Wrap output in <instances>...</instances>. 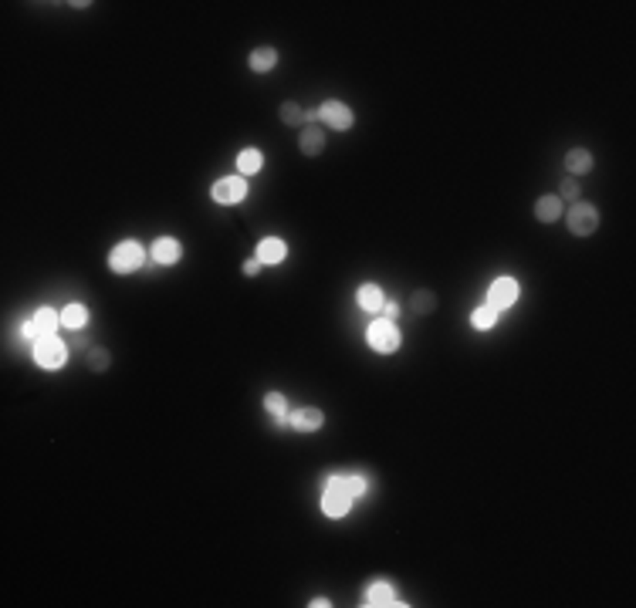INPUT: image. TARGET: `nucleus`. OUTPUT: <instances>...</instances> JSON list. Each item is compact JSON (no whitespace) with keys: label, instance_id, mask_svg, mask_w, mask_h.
<instances>
[{"label":"nucleus","instance_id":"f257e3e1","mask_svg":"<svg viewBox=\"0 0 636 608\" xmlns=\"http://www.w3.org/2000/svg\"><path fill=\"white\" fill-rule=\"evenodd\" d=\"M366 341H369V348L373 352H382V355H389V352H396L400 348V328L389 321V318H380V321H373L369 325V331H366Z\"/></svg>","mask_w":636,"mask_h":608},{"label":"nucleus","instance_id":"f03ea898","mask_svg":"<svg viewBox=\"0 0 636 608\" xmlns=\"http://www.w3.org/2000/svg\"><path fill=\"white\" fill-rule=\"evenodd\" d=\"M142 247L136 244V240H122L115 251L108 253V267L112 271H119V274H132V271H139L142 267Z\"/></svg>","mask_w":636,"mask_h":608},{"label":"nucleus","instance_id":"7ed1b4c3","mask_svg":"<svg viewBox=\"0 0 636 608\" xmlns=\"http://www.w3.org/2000/svg\"><path fill=\"white\" fill-rule=\"evenodd\" d=\"M65 355H68V348L61 345L58 335H44V338L34 341V362L41 369H61L65 365Z\"/></svg>","mask_w":636,"mask_h":608},{"label":"nucleus","instance_id":"20e7f679","mask_svg":"<svg viewBox=\"0 0 636 608\" xmlns=\"http://www.w3.org/2000/svg\"><path fill=\"white\" fill-rule=\"evenodd\" d=\"M565 223H569V230L576 237H589V233H596V227H599V210L589 206V203H572V210L565 213Z\"/></svg>","mask_w":636,"mask_h":608},{"label":"nucleus","instance_id":"39448f33","mask_svg":"<svg viewBox=\"0 0 636 608\" xmlns=\"http://www.w3.org/2000/svg\"><path fill=\"white\" fill-rule=\"evenodd\" d=\"M318 119L325 122L329 128H339V132H345V128H352L356 122V115H352V108L345 105V101H325L322 108H318Z\"/></svg>","mask_w":636,"mask_h":608},{"label":"nucleus","instance_id":"423d86ee","mask_svg":"<svg viewBox=\"0 0 636 608\" xmlns=\"http://www.w3.org/2000/svg\"><path fill=\"white\" fill-rule=\"evenodd\" d=\"M247 196V183H244V176H224L213 183V200L224 203V206H230V203H240Z\"/></svg>","mask_w":636,"mask_h":608},{"label":"nucleus","instance_id":"0eeeda50","mask_svg":"<svg viewBox=\"0 0 636 608\" xmlns=\"http://www.w3.org/2000/svg\"><path fill=\"white\" fill-rule=\"evenodd\" d=\"M514 301H518V280L514 278H498L491 284V294H487V304H491V307L505 311V307H511Z\"/></svg>","mask_w":636,"mask_h":608},{"label":"nucleus","instance_id":"6e6552de","mask_svg":"<svg viewBox=\"0 0 636 608\" xmlns=\"http://www.w3.org/2000/svg\"><path fill=\"white\" fill-rule=\"evenodd\" d=\"M325 487L332 490H345L349 497H362L366 490H369V480H366V473H349V477H342V473H332Z\"/></svg>","mask_w":636,"mask_h":608},{"label":"nucleus","instance_id":"1a4fd4ad","mask_svg":"<svg viewBox=\"0 0 636 608\" xmlns=\"http://www.w3.org/2000/svg\"><path fill=\"white\" fill-rule=\"evenodd\" d=\"M362 605L369 608H393V605H403V602H396V591H393V584L386 582H376L366 588V602Z\"/></svg>","mask_w":636,"mask_h":608},{"label":"nucleus","instance_id":"9d476101","mask_svg":"<svg viewBox=\"0 0 636 608\" xmlns=\"http://www.w3.org/2000/svg\"><path fill=\"white\" fill-rule=\"evenodd\" d=\"M349 507H352V497H349L345 490H332V487H325V497H322V514H325V517H345Z\"/></svg>","mask_w":636,"mask_h":608},{"label":"nucleus","instance_id":"9b49d317","mask_svg":"<svg viewBox=\"0 0 636 608\" xmlns=\"http://www.w3.org/2000/svg\"><path fill=\"white\" fill-rule=\"evenodd\" d=\"M322 423H325V416L318 412V409H298V412H291L288 416V426L298 432H315L322 430Z\"/></svg>","mask_w":636,"mask_h":608},{"label":"nucleus","instance_id":"f8f14e48","mask_svg":"<svg viewBox=\"0 0 636 608\" xmlns=\"http://www.w3.org/2000/svg\"><path fill=\"white\" fill-rule=\"evenodd\" d=\"M284 253H288V247H284V240H278V237H268V240L257 244V260H261V267H264V264H281Z\"/></svg>","mask_w":636,"mask_h":608},{"label":"nucleus","instance_id":"ddd939ff","mask_svg":"<svg viewBox=\"0 0 636 608\" xmlns=\"http://www.w3.org/2000/svg\"><path fill=\"white\" fill-rule=\"evenodd\" d=\"M179 240H173V237H159L153 244V260L156 264H177L179 260Z\"/></svg>","mask_w":636,"mask_h":608},{"label":"nucleus","instance_id":"4468645a","mask_svg":"<svg viewBox=\"0 0 636 608\" xmlns=\"http://www.w3.org/2000/svg\"><path fill=\"white\" fill-rule=\"evenodd\" d=\"M298 142H302V152H305V155H318V152L325 149V132L318 126H305Z\"/></svg>","mask_w":636,"mask_h":608},{"label":"nucleus","instance_id":"2eb2a0df","mask_svg":"<svg viewBox=\"0 0 636 608\" xmlns=\"http://www.w3.org/2000/svg\"><path fill=\"white\" fill-rule=\"evenodd\" d=\"M535 217H538L541 223H555L562 217V200L559 196H541V200L535 203Z\"/></svg>","mask_w":636,"mask_h":608},{"label":"nucleus","instance_id":"dca6fc26","mask_svg":"<svg viewBox=\"0 0 636 608\" xmlns=\"http://www.w3.org/2000/svg\"><path fill=\"white\" fill-rule=\"evenodd\" d=\"M356 298H359V307H366V311H382V304H386V298H382V291L376 284H362Z\"/></svg>","mask_w":636,"mask_h":608},{"label":"nucleus","instance_id":"f3484780","mask_svg":"<svg viewBox=\"0 0 636 608\" xmlns=\"http://www.w3.org/2000/svg\"><path fill=\"white\" fill-rule=\"evenodd\" d=\"M85 321H88V307L85 304H68L65 311H61V325L65 328H72V331H78V328H85Z\"/></svg>","mask_w":636,"mask_h":608},{"label":"nucleus","instance_id":"a211bd4d","mask_svg":"<svg viewBox=\"0 0 636 608\" xmlns=\"http://www.w3.org/2000/svg\"><path fill=\"white\" fill-rule=\"evenodd\" d=\"M565 169H569L572 176H582V173L592 169V155L585 149H569V155H565Z\"/></svg>","mask_w":636,"mask_h":608},{"label":"nucleus","instance_id":"6ab92c4d","mask_svg":"<svg viewBox=\"0 0 636 608\" xmlns=\"http://www.w3.org/2000/svg\"><path fill=\"white\" fill-rule=\"evenodd\" d=\"M264 412H271L278 419V426H288V399L281 392H268L264 396Z\"/></svg>","mask_w":636,"mask_h":608},{"label":"nucleus","instance_id":"aec40b11","mask_svg":"<svg viewBox=\"0 0 636 608\" xmlns=\"http://www.w3.org/2000/svg\"><path fill=\"white\" fill-rule=\"evenodd\" d=\"M31 321L38 325V331H41V335H54V328L61 325V314H58V311H51V307H38Z\"/></svg>","mask_w":636,"mask_h":608},{"label":"nucleus","instance_id":"412c9836","mask_svg":"<svg viewBox=\"0 0 636 608\" xmlns=\"http://www.w3.org/2000/svg\"><path fill=\"white\" fill-rule=\"evenodd\" d=\"M275 65H278V51L275 48H254L251 51V68H254V71L264 75V71H271Z\"/></svg>","mask_w":636,"mask_h":608},{"label":"nucleus","instance_id":"4be33fe9","mask_svg":"<svg viewBox=\"0 0 636 608\" xmlns=\"http://www.w3.org/2000/svg\"><path fill=\"white\" fill-rule=\"evenodd\" d=\"M264 166V155L257 149H244L237 155V169H240V176H254L257 169Z\"/></svg>","mask_w":636,"mask_h":608},{"label":"nucleus","instance_id":"5701e85b","mask_svg":"<svg viewBox=\"0 0 636 608\" xmlns=\"http://www.w3.org/2000/svg\"><path fill=\"white\" fill-rule=\"evenodd\" d=\"M471 325L478 331H487V328H494L498 325V307H491V304H481L474 314H471Z\"/></svg>","mask_w":636,"mask_h":608},{"label":"nucleus","instance_id":"b1692460","mask_svg":"<svg viewBox=\"0 0 636 608\" xmlns=\"http://www.w3.org/2000/svg\"><path fill=\"white\" fill-rule=\"evenodd\" d=\"M409 304H413V314H430L433 307H437V294L433 291H416Z\"/></svg>","mask_w":636,"mask_h":608},{"label":"nucleus","instance_id":"393cba45","mask_svg":"<svg viewBox=\"0 0 636 608\" xmlns=\"http://www.w3.org/2000/svg\"><path fill=\"white\" fill-rule=\"evenodd\" d=\"M281 122H284V126H302V122H305V112H302L295 101H284V105H281Z\"/></svg>","mask_w":636,"mask_h":608},{"label":"nucleus","instance_id":"a878e982","mask_svg":"<svg viewBox=\"0 0 636 608\" xmlns=\"http://www.w3.org/2000/svg\"><path fill=\"white\" fill-rule=\"evenodd\" d=\"M108 362H112V355L105 352V348H92V352H88V369H92V372H105Z\"/></svg>","mask_w":636,"mask_h":608},{"label":"nucleus","instance_id":"bb28decb","mask_svg":"<svg viewBox=\"0 0 636 608\" xmlns=\"http://www.w3.org/2000/svg\"><path fill=\"white\" fill-rule=\"evenodd\" d=\"M579 196V183H576V176H565L562 179V196L559 200H576Z\"/></svg>","mask_w":636,"mask_h":608},{"label":"nucleus","instance_id":"cd10ccee","mask_svg":"<svg viewBox=\"0 0 636 608\" xmlns=\"http://www.w3.org/2000/svg\"><path fill=\"white\" fill-rule=\"evenodd\" d=\"M21 338H24V341H38V338H44V335L38 331L34 321H24V325H21Z\"/></svg>","mask_w":636,"mask_h":608},{"label":"nucleus","instance_id":"c85d7f7f","mask_svg":"<svg viewBox=\"0 0 636 608\" xmlns=\"http://www.w3.org/2000/svg\"><path fill=\"white\" fill-rule=\"evenodd\" d=\"M396 314H400V304H396V301H386V304H382V318H389V321H393Z\"/></svg>","mask_w":636,"mask_h":608},{"label":"nucleus","instance_id":"c756f323","mask_svg":"<svg viewBox=\"0 0 636 608\" xmlns=\"http://www.w3.org/2000/svg\"><path fill=\"white\" fill-rule=\"evenodd\" d=\"M257 271H261V260H257V257H254V260H247V264H244V274H247V278H254Z\"/></svg>","mask_w":636,"mask_h":608},{"label":"nucleus","instance_id":"7c9ffc66","mask_svg":"<svg viewBox=\"0 0 636 608\" xmlns=\"http://www.w3.org/2000/svg\"><path fill=\"white\" fill-rule=\"evenodd\" d=\"M308 605H311V608H329L332 602H329V598H315V602H308Z\"/></svg>","mask_w":636,"mask_h":608}]
</instances>
